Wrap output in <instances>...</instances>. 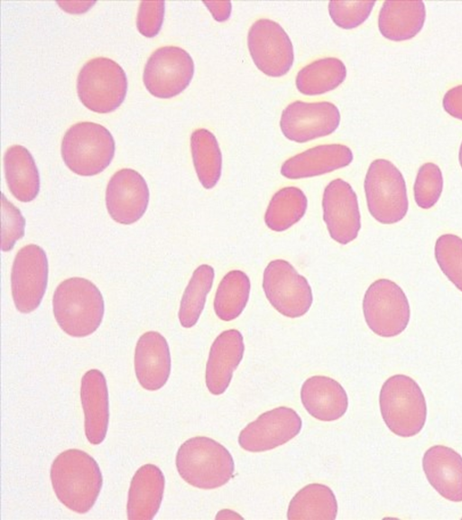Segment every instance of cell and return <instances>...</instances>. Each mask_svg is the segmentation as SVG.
Wrapping results in <instances>:
<instances>
[{"instance_id": "5bb4252c", "label": "cell", "mask_w": 462, "mask_h": 520, "mask_svg": "<svg viewBox=\"0 0 462 520\" xmlns=\"http://www.w3.org/2000/svg\"><path fill=\"white\" fill-rule=\"evenodd\" d=\"M301 426V419L292 408L280 406L247 424L239 433L238 443L251 452L269 450L293 439Z\"/></svg>"}, {"instance_id": "cb8c5ba5", "label": "cell", "mask_w": 462, "mask_h": 520, "mask_svg": "<svg viewBox=\"0 0 462 520\" xmlns=\"http://www.w3.org/2000/svg\"><path fill=\"white\" fill-rule=\"evenodd\" d=\"M425 19L423 1H384L378 16V27L384 38L402 42L416 36Z\"/></svg>"}, {"instance_id": "7c38bea8", "label": "cell", "mask_w": 462, "mask_h": 520, "mask_svg": "<svg viewBox=\"0 0 462 520\" xmlns=\"http://www.w3.org/2000/svg\"><path fill=\"white\" fill-rule=\"evenodd\" d=\"M48 272V259L41 246L30 244L17 252L11 272V288L20 312H32L40 305L47 287Z\"/></svg>"}, {"instance_id": "7402d4cb", "label": "cell", "mask_w": 462, "mask_h": 520, "mask_svg": "<svg viewBox=\"0 0 462 520\" xmlns=\"http://www.w3.org/2000/svg\"><path fill=\"white\" fill-rule=\"evenodd\" d=\"M300 399L304 408L315 419L331 422L341 418L347 410L346 390L335 379L313 376L301 385Z\"/></svg>"}, {"instance_id": "4316f807", "label": "cell", "mask_w": 462, "mask_h": 520, "mask_svg": "<svg viewBox=\"0 0 462 520\" xmlns=\"http://www.w3.org/2000/svg\"><path fill=\"white\" fill-rule=\"evenodd\" d=\"M346 77V69L342 60L334 57L322 58L298 72L296 87L304 95H321L335 89Z\"/></svg>"}, {"instance_id": "9a60e30c", "label": "cell", "mask_w": 462, "mask_h": 520, "mask_svg": "<svg viewBox=\"0 0 462 520\" xmlns=\"http://www.w3.org/2000/svg\"><path fill=\"white\" fill-rule=\"evenodd\" d=\"M323 219L330 237L341 245L356 238L361 217L356 192L342 179L331 181L322 197Z\"/></svg>"}, {"instance_id": "f546056e", "label": "cell", "mask_w": 462, "mask_h": 520, "mask_svg": "<svg viewBox=\"0 0 462 520\" xmlns=\"http://www.w3.org/2000/svg\"><path fill=\"white\" fill-rule=\"evenodd\" d=\"M250 279L241 270L229 271L219 283L215 299L214 311L225 321L237 318L246 306L250 294Z\"/></svg>"}, {"instance_id": "f1b7e54d", "label": "cell", "mask_w": 462, "mask_h": 520, "mask_svg": "<svg viewBox=\"0 0 462 520\" xmlns=\"http://www.w3.org/2000/svg\"><path fill=\"white\" fill-rule=\"evenodd\" d=\"M307 206V197L300 189L284 187L272 197L264 214V222L273 231H285L301 219Z\"/></svg>"}, {"instance_id": "d6986e66", "label": "cell", "mask_w": 462, "mask_h": 520, "mask_svg": "<svg viewBox=\"0 0 462 520\" xmlns=\"http://www.w3.org/2000/svg\"><path fill=\"white\" fill-rule=\"evenodd\" d=\"M422 468L433 488L444 498L462 501V456L444 445L429 448L422 458Z\"/></svg>"}, {"instance_id": "d6a6232c", "label": "cell", "mask_w": 462, "mask_h": 520, "mask_svg": "<svg viewBox=\"0 0 462 520\" xmlns=\"http://www.w3.org/2000/svg\"><path fill=\"white\" fill-rule=\"evenodd\" d=\"M442 189L443 177L439 167L433 162L422 164L413 186L416 204L423 209L432 208L440 198Z\"/></svg>"}, {"instance_id": "ba28073f", "label": "cell", "mask_w": 462, "mask_h": 520, "mask_svg": "<svg viewBox=\"0 0 462 520\" xmlns=\"http://www.w3.org/2000/svg\"><path fill=\"white\" fill-rule=\"evenodd\" d=\"M363 312L370 330L384 338L402 333L411 317L407 296L389 279H378L370 284L364 295Z\"/></svg>"}, {"instance_id": "2e32d148", "label": "cell", "mask_w": 462, "mask_h": 520, "mask_svg": "<svg viewBox=\"0 0 462 520\" xmlns=\"http://www.w3.org/2000/svg\"><path fill=\"white\" fill-rule=\"evenodd\" d=\"M149 189L143 177L133 169H121L110 178L106 204L117 223L130 225L140 219L149 203Z\"/></svg>"}, {"instance_id": "d590c367", "label": "cell", "mask_w": 462, "mask_h": 520, "mask_svg": "<svg viewBox=\"0 0 462 520\" xmlns=\"http://www.w3.org/2000/svg\"><path fill=\"white\" fill-rule=\"evenodd\" d=\"M164 1H142L137 13L138 31L146 37L155 36L162 24L164 17Z\"/></svg>"}, {"instance_id": "3957f363", "label": "cell", "mask_w": 462, "mask_h": 520, "mask_svg": "<svg viewBox=\"0 0 462 520\" xmlns=\"http://www.w3.org/2000/svg\"><path fill=\"white\" fill-rule=\"evenodd\" d=\"M176 468L188 484L201 489H213L230 480L235 464L225 446L211 438L196 436L179 448Z\"/></svg>"}, {"instance_id": "8992f818", "label": "cell", "mask_w": 462, "mask_h": 520, "mask_svg": "<svg viewBox=\"0 0 462 520\" xmlns=\"http://www.w3.org/2000/svg\"><path fill=\"white\" fill-rule=\"evenodd\" d=\"M367 208L382 224H394L407 214L409 201L404 178L388 160L376 159L367 170L365 182Z\"/></svg>"}, {"instance_id": "277c9868", "label": "cell", "mask_w": 462, "mask_h": 520, "mask_svg": "<svg viewBox=\"0 0 462 520\" xmlns=\"http://www.w3.org/2000/svg\"><path fill=\"white\" fill-rule=\"evenodd\" d=\"M386 426L401 437H411L423 428L427 417L424 395L419 385L405 375H394L382 385L379 395Z\"/></svg>"}, {"instance_id": "9c48e42d", "label": "cell", "mask_w": 462, "mask_h": 520, "mask_svg": "<svg viewBox=\"0 0 462 520\" xmlns=\"http://www.w3.org/2000/svg\"><path fill=\"white\" fill-rule=\"evenodd\" d=\"M263 289L273 307L288 318L303 316L312 304V291L307 279L283 259H275L267 265Z\"/></svg>"}, {"instance_id": "e575fe53", "label": "cell", "mask_w": 462, "mask_h": 520, "mask_svg": "<svg viewBox=\"0 0 462 520\" xmlns=\"http://www.w3.org/2000/svg\"><path fill=\"white\" fill-rule=\"evenodd\" d=\"M2 245L4 252L10 251L24 235L25 219L18 208L2 195Z\"/></svg>"}, {"instance_id": "4fadbf2b", "label": "cell", "mask_w": 462, "mask_h": 520, "mask_svg": "<svg viewBox=\"0 0 462 520\" xmlns=\"http://www.w3.org/2000/svg\"><path fill=\"white\" fill-rule=\"evenodd\" d=\"M339 122L340 113L333 103L297 100L283 109L280 127L287 139L305 143L332 134Z\"/></svg>"}, {"instance_id": "ffe728a7", "label": "cell", "mask_w": 462, "mask_h": 520, "mask_svg": "<svg viewBox=\"0 0 462 520\" xmlns=\"http://www.w3.org/2000/svg\"><path fill=\"white\" fill-rule=\"evenodd\" d=\"M80 400L84 412L87 440L94 445L101 443L108 425V391L103 373L90 369L81 378Z\"/></svg>"}, {"instance_id": "30bf717a", "label": "cell", "mask_w": 462, "mask_h": 520, "mask_svg": "<svg viewBox=\"0 0 462 520\" xmlns=\"http://www.w3.org/2000/svg\"><path fill=\"white\" fill-rule=\"evenodd\" d=\"M194 74L191 56L178 46H163L152 52L143 70V83L154 97L169 98L182 92Z\"/></svg>"}, {"instance_id": "7a4b0ae2", "label": "cell", "mask_w": 462, "mask_h": 520, "mask_svg": "<svg viewBox=\"0 0 462 520\" xmlns=\"http://www.w3.org/2000/svg\"><path fill=\"white\" fill-rule=\"evenodd\" d=\"M53 314L60 329L69 336L92 334L101 324L104 300L89 280L71 277L61 282L52 298Z\"/></svg>"}, {"instance_id": "d4e9b609", "label": "cell", "mask_w": 462, "mask_h": 520, "mask_svg": "<svg viewBox=\"0 0 462 520\" xmlns=\"http://www.w3.org/2000/svg\"><path fill=\"white\" fill-rule=\"evenodd\" d=\"M4 168L11 193L22 202L35 199L40 190V176L33 157L23 146H10L4 155Z\"/></svg>"}, {"instance_id": "ab89813d", "label": "cell", "mask_w": 462, "mask_h": 520, "mask_svg": "<svg viewBox=\"0 0 462 520\" xmlns=\"http://www.w3.org/2000/svg\"><path fill=\"white\" fill-rule=\"evenodd\" d=\"M458 160H459L460 166L462 168V143H461L460 147H459Z\"/></svg>"}, {"instance_id": "44dd1931", "label": "cell", "mask_w": 462, "mask_h": 520, "mask_svg": "<svg viewBox=\"0 0 462 520\" xmlns=\"http://www.w3.org/2000/svg\"><path fill=\"white\" fill-rule=\"evenodd\" d=\"M352 161L353 153L348 146L322 144L286 160L281 167V173L288 179L313 177L346 167Z\"/></svg>"}, {"instance_id": "8fae6325", "label": "cell", "mask_w": 462, "mask_h": 520, "mask_svg": "<svg viewBox=\"0 0 462 520\" xmlns=\"http://www.w3.org/2000/svg\"><path fill=\"white\" fill-rule=\"evenodd\" d=\"M247 46L255 66L265 75L282 77L291 68L293 46L284 29L270 19H259L249 29Z\"/></svg>"}, {"instance_id": "1f68e13d", "label": "cell", "mask_w": 462, "mask_h": 520, "mask_svg": "<svg viewBox=\"0 0 462 520\" xmlns=\"http://www.w3.org/2000/svg\"><path fill=\"white\" fill-rule=\"evenodd\" d=\"M434 255L443 274L462 292V238L454 234L441 235L436 241Z\"/></svg>"}, {"instance_id": "5b68a950", "label": "cell", "mask_w": 462, "mask_h": 520, "mask_svg": "<svg viewBox=\"0 0 462 520\" xmlns=\"http://www.w3.org/2000/svg\"><path fill=\"white\" fill-rule=\"evenodd\" d=\"M115 141L103 125L79 122L71 125L61 142V156L66 166L81 176L100 173L111 162Z\"/></svg>"}, {"instance_id": "74e56055", "label": "cell", "mask_w": 462, "mask_h": 520, "mask_svg": "<svg viewBox=\"0 0 462 520\" xmlns=\"http://www.w3.org/2000/svg\"><path fill=\"white\" fill-rule=\"evenodd\" d=\"M204 5L208 7L214 19L217 22H224L230 16L232 5L229 1L204 2Z\"/></svg>"}, {"instance_id": "83f0119b", "label": "cell", "mask_w": 462, "mask_h": 520, "mask_svg": "<svg viewBox=\"0 0 462 520\" xmlns=\"http://www.w3.org/2000/svg\"><path fill=\"white\" fill-rule=\"evenodd\" d=\"M190 149L200 183L205 189H212L222 170V154L216 136L208 129H196L190 135Z\"/></svg>"}, {"instance_id": "4dcf8cb0", "label": "cell", "mask_w": 462, "mask_h": 520, "mask_svg": "<svg viewBox=\"0 0 462 520\" xmlns=\"http://www.w3.org/2000/svg\"><path fill=\"white\" fill-rule=\"evenodd\" d=\"M215 272L212 266L201 265L195 269L183 292L179 320L184 328L193 327L205 306L207 295L211 290Z\"/></svg>"}, {"instance_id": "603a6c76", "label": "cell", "mask_w": 462, "mask_h": 520, "mask_svg": "<svg viewBox=\"0 0 462 520\" xmlns=\"http://www.w3.org/2000/svg\"><path fill=\"white\" fill-rule=\"evenodd\" d=\"M165 478L153 464L140 467L132 478L126 505L129 520H152L163 497Z\"/></svg>"}, {"instance_id": "6da1fadb", "label": "cell", "mask_w": 462, "mask_h": 520, "mask_svg": "<svg viewBox=\"0 0 462 520\" xmlns=\"http://www.w3.org/2000/svg\"><path fill=\"white\" fill-rule=\"evenodd\" d=\"M50 476L57 498L79 514L92 508L103 483L97 462L77 449L60 453L51 464Z\"/></svg>"}, {"instance_id": "ac0fdd59", "label": "cell", "mask_w": 462, "mask_h": 520, "mask_svg": "<svg viewBox=\"0 0 462 520\" xmlns=\"http://www.w3.org/2000/svg\"><path fill=\"white\" fill-rule=\"evenodd\" d=\"M134 370L139 384L146 390H159L166 384L171 373V353L162 334L147 331L139 338Z\"/></svg>"}, {"instance_id": "836d02e7", "label": "cell", "mask_w": 462, "mask_h": 520, "mask_svg": "<svg viewBox=\"0 0 462 520\" xmlns=\"http://www.w3.org/2000/svg\"><path fill=\"white\" fill-rule=\"evenodd\" d=\"M374 5V1H330L328 13L338 27L353 29L369 17Z\"/></svg>"}, {"instance_id": "e0dca14e", "label": "cell", "mask_w": 462, "mask_h": 520, "mask_svg": "<svg viewBox=\"0 0 462 520\" xmlns=\"http://www.w3.org/2000/svg\"><path fill=\"white\" fill-rule=\"evenodd\" d=\"M245 344L241 332L230 329L221 332L213 341L206 366V385L218 395L228 387L234 370L243 358Z\"/></svg>"}, {"instance_id": "484cf974", "label": "cell", "mask_w": 462, "mask_h": 520, "mask_svg": "<svg viewBox=\"0 0 462 520\" xmlns=\"http://www.w3.org/2000/svg\"><path fill=\"white\" fill-rule=\"evenodd\" d=\"M337 513L336 497L330 488L319 483H311L300 491L291 500L287 518L334 520Z\"/></svg>"}, {"instance_id": "f35d334b", "label": "cell", "mask_w": 462, "mask_h": 520, "mask_svg": "<svg viewBox=\"0 0 462 520\" xmlns=\"http://www.w3.org/2000/svg\"><path fill=\"white\" fill-rule=\"evenodd\" d=\"M218 518L234 519V518H242V516L237 515L236 512H233V511L227 510V509H224V510H221L217 513L216 519H218Z\"/></svg>"}, {"instance_id": "52a82bcc", "label": "cell", "mask_w": 462, "mask_h": 520, "mask_svg": "<svg viewBox=\"0 0 462 520\" xmlns=\"http://www.w3.org/2000/svg\"><path fill=\"white\" fill-rule=\"evenodd\" d=\"M127 79L122 67L106 57L91 59L83 65L77 79L79 100L97 113H108L124 101Z\"/></svg>"}, {"instance_id": "8d00e7d4", "label": "cell", "mask_w": 462, "mask_h": 520, "mask_svg": "<svg viewBox=\"0 0 462 520\" xmlns=\"http://www.w3.org/2000/svg\"><path fill=\"white\" fill-rule=\"evenodd\" d=\"M442 105L448 115L462 120V85L448 90L443 98Z\"/></svg>"}]
</instances>
